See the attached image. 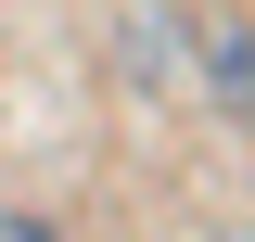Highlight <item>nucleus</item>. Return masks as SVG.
<instances>
[{
	"instance_id": "nucleus-2",
	"label": "nucleus",
	"mask_w": 255,
	"mask_h": 242,
	"mask_svg": "<svg viewBox=\"0 0 255 242\" xmlns=\"http://www.w3.org/2000/svg\"><path fill=\"white\" fill-rule=\"evenodd\" d=\"M0 242H64L51 217H26V204H0Z\"/></svg>"
},
{
	"instance_id": "nucleus-1",
	"label": "nucleus",
	"mask_w": 255,
	"mask_h": 242,
	"mask_svg": "<svg viewBox=\"0 0 255 242\" xmlns=\"http://www.w3.org/2000/svg\"><path fill=\"white\" fill-rule=\"evenodd\" d=\"M191 77H204V102H217V115L255 127V26H230V13H217V26L191 38Z\"/></svg>"
}]
</instances>
